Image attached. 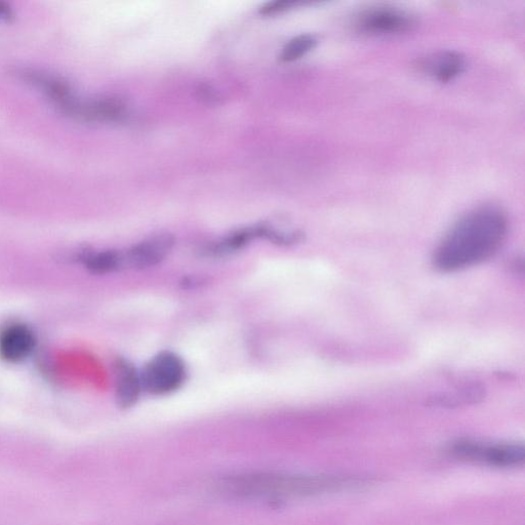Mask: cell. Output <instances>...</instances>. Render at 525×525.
<instances>
[{
    "mask_svg": "<svg viewBox=\"0 0 525 525\" xmlns=\"http://www.w3.org/2000/svg\"><path fill=\"white\" fill-rule=\"evenodd\" d=\"M175 247L171 234H157L135 245L124 253L125 268L143 270L165 261Z\"/></svg>",
    "mask_w": 525,
    "mask_h": 525,
    "instance_id": "8992f818",
    "label": "cell"
},
{
    "mask_svg": "<svg viewBox=\"0 0 525 525\" xmlns=\"http://www.w3.org/2000/svg\"><path fill=\"white\" fill-rule=\"evenodd\" d=\"M187 376L183 359L170 351L154 356L141 374L143 389L153 395H167L180 389Z\"/></svg>",
    "mask_w": 525,
    "mask_h": 525,
    "instance_id": "3957f363",
    "label": "cell"
},
{
    "mask_svg": "<svg viewBox=\"0 0 525 525\" xmlns=\"http://www.w3.org/2000/svg\"><path fill=\"white\" fill-rule=\"evenodd\" d=\"M465 58L458 52L443 51L426 58L423 69L439 83H449L465 69Z\"/></svg>",
    "mask_w": 525,
    "mask_h": 525,
    "instance_id": "9c48e42d",
    "label": "cell"
},
{
    "mask_svg": "<svg viewBox=\"0 0 525 525\" xmlns=\"http://www.w3.org/2000/svg\"><path fill=\"white\" fill-rule=\"evenodd\" d=\"M261 238V226L235 231L228 236L214 242L203 251V256L211 259H221L245 249L252 240Z\"/></svg>",
    "mask_w": 525,
    "mask_h": 525,
    "instance_id": "30bf717a",
    "label": "cell"
},
{
    "mask_svg": "<svg viewBox=\"0 0 525 525\" xmlns=\"http://www.w3.org/2000/svg\"><path fill=\"white\" fill-rule=\"evenodd\" d=\"M293 6L294 3L289 0H278V2H271L263 6L260 13L264 16H271L289 10Z\"/></svg>",
    "mask_w": 525,
    "mask_h": 525,
    "instance_id": "4fadbf2b",
    "label": "cell"
},
{
    "mask_svg": "<svg viewBox=\"0 0 525 525\" xmlns=\"http://www.w3.org/2000/svg\"><path fill=\"white\" fill-rule=\"evenodd\" d=\"M82 259L86 268L94 274L104 275L125 268L124 253L119 251L88 253Z\"/></svg>",
    "mask_w": 525,
    "mask_h": 525,
    "instance_id": "8fae6325",
    "label": "cell"
},
{
    "mask_svg": "<svg viewBox=\"0 0 525 525\" xmlns=\"http://www.w3.org/2000/svg\"><path fill=\"white\" fill-rule=\"evenodd\" d=\"M114 368L118 406L124 409L132 408L136 405L143 389L141 374L133 363L124 358L117 359Z\"/></svg>",
    "mask_w": 525,
    "mask_h": 525,
    "instance_id": "52a82bcc",
    "label": "cell"
},
{
    "mask_svg": "<svg viewBox=\"0 0 525 525\" xmlns=\"http://www.w3.org/2000/svg\"><path fill=\"white\" fill-rule=\"evenodd\" d=\"M452 452L458 458L500 468L518 467L525 459L524 447L516 443L483 444L459 441Z\"/></svg>",
    "mask_w": 525,
    "mask_h": 525,
    "instance_id": "277c9868",
    "label": "cell"
},
{
    "mask_svg": "<svg viewBox=\"0 0 525 525\" xmlns=\"http://www.w3.org/2000/svg\"><path fill=\"white\" fill-rule=\"evenodd\" d=\"M35 336L26 326L13 325L0 333V356L10 362L28 357L35 347Z\"/></svg>",
    "mask_w": 525,
    "mask_h": 525,
    "instance_id": "ba28073f",
    "label": "cell"
},
{
    "mask_svg": "<svg viewBox=\"0 0 525 525\" xmlns=\"http://www.w3.org/2000/svg\"><path fill=\"white\" fill-rule=\"evenodd\" d=\"M352 480L279 472H248L225 477L220 490L246 500H286L311 497L351 487Z\"/></svg>",
    "mask_w": 525,
    "mask_h": 525,
    "instance_id": "7a4b0ae2",
    "label": "cell"
},
{
    "mask_svg": "<svg viewBox=\"0 0 525 525\" xmlns=\"http://www.w3.org/2000/svg\"><path fill=\"white\" fill-rule=\"evenodd\" d=\"M317 45V38L312 34H301L292 40L282 50L280 59L284 62H293L311 52Z\"/></svg>",
    "mask_w": 525,
    "mask_h": 525,
    "instance_id": "7c38bea8",
    "label": "cell"
},
{
    "mask_svg": "<svg viewBox=\"0 0 525 525\" xmlns=\"http://www.w3.org/2000/svg\"><path fill=\"white\" fill-rule=\"evenodd\" d=\"M508 232L506 216L495 208H481L462 218L443 238L433 263L442 272H455L494 257Z\"/></svg>",
    "mask_w": 525,
    "mask_h": 525,
    "instance_id": "6da1fadb",
    "label": "cell"
},
{
    "mask_svg": "<svg viewBox=\"0 0 525 525\" xmlns=\"http://www.w3.org/2000/svg\"><path fill=\"white\" fill-rule=\"evenodd\" d=\"M415 25L414 18L395 8L378 7L363 13L357 22L362 32L373 35H392L407 32Z\"/></svg>",
    "mask_w": 525,
    "mask_h": 525,
    "instance_id": "5b68a950",
    "label": "cell"
},
{
    "mask_svg": "<svg viewBox=\"0 0 525 525\" xmlns=\"http://www.w3.org/2000/svg\"><path fill=\"white\" fill-rule=\"evenodd\" d=\"M199 93L204 100H207L209 102L217 101V96L215 92L211 89V87H201Z\"/></svg>",
    "mask_w": 525,
    "mask_h": 525,
    "instance_id": "9a60e30c",
    "label": "cell"
},
{
    "mask_svg": "<svg viewBox=\"0 0 525 525\" xmlns=\"http://www.w3.org/2000/svg\"><path fill=\"white\" fill-rule=\"evenodd\" d=\"M13 16L12 9L6 3L0 2V22H7Z\"/></svg>",
    "mask_w": 525,
    "mask_h": 525,
    "instance_id": "5bb4252c",
    "label": "cell"
}]
</instances>
